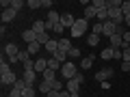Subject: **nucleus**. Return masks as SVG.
Here are the masks:
<instances>
[{
	"label": "nucleus",
	"instance_id": "obj_35",
	"mask_svg": "<svg viewBox=\"0 0 130 97\" xmlns=\"http://www.w3.org/2000/svg\"><path fill=\"white\" fill-rule=\"evenodd\" d=\"M63 30H65V26H63V24H56V26H54V30H52V32L61 37V35H63Z\"/></svg>",
	"mask_w": 130,
	"mask_h": 97
},
{
	"label": "nucleus",
	"instance_id": "obj_40",
	"mask_svg": "<svg viewBox=\"0 0 130 97\" xmlns=\"http://www.w3.org/2000/svg\"><path fill=\"white\" fill-rule=\"evenodd\" d=\"M121 69H124V71H130V63H128V60H124V63H121Z\"/></svg>",
	"mask_w": 130,
	"mask_h": 97
},
{
	"label": "nucleus",
	"instance_id": "obj_8",
	"mask_svg": "<svg viewBox=\"0 0 130 97\" xmlns=\"http://www.w3.org/2000/svg\"><path fill=\"white\" fill-rule=\"evenodd\" d=\"M30 30L35 32V35H43V32H48V28H46V22H41V19H37V22H32V26H30Z\"/></svg>",
	"mask_w": 130,
	"mask_h": 97
},
{
	"label": "nucleus",
	"instance_id": "obj_31",
	"mask_svg": "<svg viewBox=\"0 0 130 97\" xmlns=\"http://www.w3.org/2000/svg\"><path fill=\"white\" fill-rule=\"evenodd\" d=\"M91 5H93V7H95V9H98V11H100V9H108V7H106V0H93Z\"/></svg>",
	"mask_w": 130,
	"mask_h": 97
},
{
	"label": "nucleus",
	"instance_id": "obj_33",
	"mask_svg": "<svg viewBox=\"0 0 130 97\" xmlns=\"http://www.w3.org/2000/svg\"><path fill=\"white\" fill-rule=\"evenodd\" d=\"M121 11H124V15H130V0H124L121 2Z\"/></svg>",
	"mask_w": 130,
	"mask_h": 97
},
{
	"label": "nucleus",
	"instance_id": "obj_23",
	"mask_svg": "<svg viewBox=\"0 0 130 97\" xmlns=\"http://www.w3.org/2000/svg\"><path fill=\"white\" fill-rule=\"evenodd\" d=\"M39 47H41V43H39V41H35V43H30V45H28L26 47V50H28V54H39Z\"/></svg>",
	"mask_w": 130,
	"mask_h": 97
},
{
	"label": "nucleus",
	"instance_id": "obj_39",
	"mask_svg": "<svg viewBox=\"0 0 130 97\" xmlns=\"http://www.w3.org/2000/svg\"><path fill=\"white\" fill-rule=\"evenodd\" d=\"M9 97H22V91H18V88H11V91H9Z\"/></svg>",
	"mask_w": 130,
	"mask_h": 97
},
{
	"label": "nucleus",
	"instance_id": "obj_4",
	"mask_svg": "<svg viewBox=\"0 0 130 97\" xmlns=\"http://www.w3.org/2000/svg\"><path fill=\"white\" fill-rule=\"evenodd\" d=\"M5 54H7V60H9V63L13 65V63H18V54H20V47L15 45V43H7V47H5Z\"/></svg>",
	"mask_w": 130,
	"mask_h": 97
},
{
	"label": "nucleus",
	"instance_id": "obj_18",
	"mask_svg": "<svg viewBox=\"0 0 130 97\" xmlns=\"http://www.w3.org/2000/svg\"><path fill=\"white\" fill-rule=\"evenodd\" d=\"M41 78L46 80V82H52V80H56V71H54V69H46V71L41 74Z\"/></svg>",
	"mask_w": 130,
	"mask_h": 97
},
{
	"label": "nucleus",
	"instance_id": "obj_6",
	"mask_svg": "<svg viewBox=\"0 0 130 97\" xmlns=\"http://www.w3.org/2000/svg\"><path fill=\"white\" fill-rule=\"evenodd\" d=\"M37 71H35V69H30V71H24V74H22V80H24V82H26V86H35V82H37Z\"/></svg>",
	"mask_w": 130,
	"mask_h": 97
},
{
	"label": "nucleus",
	"instance_id": "obj_1",
	"mask_svg": "<svg viewBox=\"0 0 130 97\" xmlns=\"http://www.w3.org/2000/svg\"><path fill=\"white\" fill-rule=\"evenodd\" d=\"M0 82H2V86H13L15 82H18V76L13 74V69H11V63L7 58H2V63H0Z\"/></svg>",
	"mask_w": 130,
	"mask_h": 97
},
{
	"label": "nucleus",
	"instance_id": "obj_10",
	"mask_svg": "<svg viewBox=\"0 0 130 97\" xmlns=\"http://www.w3.org/2000/svg\"><path fill=\"white\" fill-rule=\"evenodd\" d=\"M111 76H113V69H100L95 74V80H98V82H108Z\"/></svg>",
	"mask_w": 130,
	"mask_h": 97
},
{
	"label": "nucleus",
	"instance_id": "obj_16",
	"mask_svg": "<svg viewBox=\"0 0 130 97\" xmlns=\"http://www.w3.org/2000/svg\"><path fill=\"white\" fill-rule=\"evenodd\" d=\"M72 47H74V45H72V39H63V37L59 39V50L61 52H70Z\"/></svg>",
	"mask_w": 130,
	"mask_h": 97
},
{
	"label": "nucleus",
	"instance_id": "obj_20",
	"mask_svg": "<svg viewBox=\"0 0 130 97\" xmlns=\"http://www.w3.org/2000/svg\"><path fill=\"white\" fill-rule=\"evenodd\" d=\"M61 67H63V65H61V63H59V60H56V58H48V69L61 71Z\"/></svg>",
	"mask_w": 130,
	"mask_h": 97
},
{
	"label": "nucleus",
	"instance_id": "obj_41",
	"mask_svg": "<svg viewBox=\"0 0 130 97\" xmlns=\"http://www.w3.org/2000/svg\"><path fill=\"white\" fill-rule=\"evenodd\" d=\"M56 97H72V95H70V91H59V95H56Z\"/></svg>",
	"mask_w": 130,
	"mask_h": 97
},
{
	"label": "nucleus",
	"instance_id": "obj_27",
	"mask_svg": "<svg viewBox=\"0 0 130 97\" xmlns=\"http://www.w3.org/2000/svg\"><path fill=\"white\" fill-rule=\"evenodd\" d=\"M50 39H52V35H50V32H43V35H39V37H37V41L41 43V45H46V43L50 41Z\"/></svg>",
	"mask_w": 130,
	"mask_h": 97
},
{
	"label": "nucleus",
	"instance_id": "obj_11",
	"mask_svg": "<svg viewBox=\"0 0 130 97\" xmlns=\"http://www.w3.org/2000/svg\"><path fill=\"white\" fill-rule=\"evenodd\" d=\"M46 69H48V58H41V56H39V58L35 60V71H37V74L41 76Z\"/></svg>",
	"mask_w": 130,
	"mask_h": 97
},
{
	"label": "nucleus",
	"instance_id": "obj_5",
	"mask_svg": "<svg viewBox=\"0 0 130 97\" xmlns=\"http://www.w3.org/2000/svg\"><path fill=\"white\" fill-rule=\"evenodd\" d=\"M56 24H61V15L56 13V11H48V19H46V28H48V32L54 30Z\"/></svg>",
	"mask_w": 130,
	"mask_h": 97
},
{
	"label": "nucleus",
	"instance_id": "obj_9",
	"mask_svg": "<svg viewBox=\"0 0 130 97\" xmlns=\"http://www.w3.org/2000/svg\"><path fill=\"white\" fill-rule=\"evenodd\" d=\"M61 24H63L65 28H70V30H72L74 24H76V19H74V15H72V13H63V15H61Z\"/></svg>",
	"mask_w": 130,
	"mask_h": 97
},
{
	"label": "nucleus",
	"instance_id": "obj_21",
	"mask_svg": "<svg viewBox=\"0 0 130 97\" xmlns=\"http://www.w3.org/2000/svg\"><path fill=\"white\" fill-rule=\"evenodd\" d=\"M22 97H37V88L35 86H26L22 91Z\"/></svg>",
	"mask_w": 130,
	"mask_h": 97
},
{
	"label": "nucleus",
	"instance_id": "obj_7",
	"mask_svg": "<svg viewBox=\"0 0 130 97\" xmlns=\"http://www.w3.org/2000/svg\"><path fill=\"white\" fill-rule=\"evenodd\" d=\"M115 30H117V24H115V22H111V19H106V22H104V30H102V35L111 39L113 35H115Z\"/></svg>",
	"mask_w": 130,
	"mask_h": 97
},
{
	"label": "nucleus",
	"instance_id": "obj_2",
	"mask_svg": "<svg viewBox=\"0 0 130 97\" xmlns=\"http://www.w3.org/2000/svg\"><path fill=\"white\" fill-rule=\"evenodd\" d=\"M87 30H89V22L87 19L85 17L76 19L74 28H72V39H78V37H83V35H87Z\"/></svg>",
	"mask_w": 130,
	"mask_h": 97
},
{
	"label": "nucleus",
	"instance_id": "obj_12",
	"mask_svg": "<svg viewBox=\"0 0 130 97\" xmlns=\"http://www.w3.org/2000/svg\"><path fill=\"white\" fill-rule=\"evenodd\" d=\"M43 47H46V52H50V54H56V52H59V39L52 37V39H50V41H48Z\"/></svg>",
	"mask_w": 130,
	"mask_h": 97
},
{
	"label": "nucleus",
	"instance_id": "obj_34",
	"mask_svg": "<svg viewBox=\"0 0 130 97\" xmlns=\"http://www.w3.org/2000/svg\"><path fill=\"white\" fill-rule=\"evenodd\" d=\"M26 58H30V54H28V50H24V52H20V54H18V60H20V63H24Z\"/></svg>",
	"mask_w": 130,
	"mask_h": 97
},
{
	"label": "nucleus",
	"instance_id": "obj_30",
	"mask_svg": "<svg viewBox=\"0 0 130 97\" xmlns=\"http://www.w3.org/2000/svg\"><path fill=\"white\" fill-rule=\"evenodd\" d=\"M26 7L28 9H41V0H28Z\"/></svg>",
	"mask_w": 130,
	"mask_h": 97
},
{
	"label": "nucleus",
	"instance_id": "obj_25",
	"mask_svg": "<svg viewBox=\"0 0 130 97\" xmlns=\"http://www.w3.org/2000/svg\"><path fill=\"white\" fill-rule=\"evenodd\" d=\"M22 7H26L24 0H11V9L13 11H22Z\"/></svg>",
	"mask_w": 130,
	"mask_h": 97
},
{
	"label": "nucleus",
	"instance_id": "obj_15",
	"mask_svg": "<svg viewBox=\"0 0 130 97\" xmlns=\"http://www.w3.org/2000/svg\"><path fill=\"white\" fill-rule=\"evenodd\" d=\"M95 15H98V9H95L93 5H87V7H85V15H83V17L87 19V22H89V19H93Z\"/></svg>",
	"mask_w": 130,
	"mask_h": 97
},
{
	"label": "nucleus",
	"instance_id": "obj_14",
	"mask_svg": "<svg viewBox=\"0 0 130 97\" xmlns=\"http://www.w3.org/2000/svg\"><path fill=\"white\" fill-rule=\"evenodd\" d=\"M15 15H18V11H13L11 7H9V9H5V11H2V24H5V22H13Z\"/></svg>",
	"mask_w": 130,
	"mask_h": 97
},
{
	"label": "nucleus",
	"instance_id": "obj_13",
	"mask_svg": "<svg viewBox=\"0 0 130 97\" xmlns=\"http://www.w3.org/2000/svg\"><path fill=\"white\" fill-rule=\"evenodd\" d=\"M78 88H80V82H78L76 78L65 82V91H70V93H78Z\"/></svg>",
	"mask_w": 130,
	"mask_h": 97
},
{
	"label": "nucleus",
	"instance_id": "obj_24",
	"mask_svg": "<svg viewBox=\"0 0 130 97\" xmlns=\"http://www.w3.org/2000/svg\"><path fill=\"white\" fill-rule=\"evenodd\" d=\"M87 43H89L91 47H95L98 43H100V35H93V32H91V35L87 37Z\"/></svg>",
	"mask_w": 130,
	"mask_h": 97
},
{
	"label": "nucleus",
	"instance_id": "obj_36",
	"mask_svg": "<svg viewBox=\"0 0 130 97\" xmlns=\"http://www.w3.org/2000/svg\"><path fill=\"white\" fill-rule=\"evenodd\" d=\"M130 45V30H126L124 32V45H121V47H128Z\"/></svg>",
	"mask_w": 130,
	"mask_h": 97
},
{
	"label": "nucleus",
	"instance_id": "obj_43",
	"mask_svg": "<svg viewBox=\"0 0 130 97\" xmlns=\"http://www.w3.org/2000/svg\"><path fill=\"white\" fill-rule=\"evenodd\" d=\"M124 24H126V26L130 28V15H124Z\"/></svg>",
	"mask_w": 130,
	"mask_h": 97
},
{
	"label": "nucleus",
	"instance_id": "obj_32",
	"mask_svg": "<svg viewBox=\"0 0 130 97\" xmlns=\"http://www.w3.org/2000/svg\"><path fill=\"white\" fill-rule=\"evenodd\" d=\"M11 88H18V91H24V88H26V82H24L22 78H18V82H15Z\"/></svg>",
	"mask_w": 130,
	"mask_h": 97
},
{
	"label": "nucleus",
	"instance_id": "obj_17",
	"mask_svg": "<svg viewBox=\"0 0 130 97\" xmlns=\"http://www.w3.org/2000/svg\"><path fill=\"white\" fill-rule=\"evenodd\" d=\"M22 39L28 43V45H30V43H35V41H37V35H35L32 30H24V32H22Z\"/></svg>",
	"mask_w": 130,
	"mask_h": 97
},
{
	"label": "nucleus",
	"instance_id": "obj_42",
	"mask_svg": "<svg viewBox=\"0 0 130 97\" xmlns=\"http://www.w3.org/2000/svg\"><path fill=\"white\" fill-rule=\"evenodd\" d=\"M76 80H78V82L83 84V82H85V76H83V74H76Z\"/></svg>",
	"mask_w": 130,
	"mask_h": 97
},
{
	"label": "nucleus",
	"instance_id": "obj_3",
	"mask_svg": "<svg viewBox=\"0 0 130 97\" xmlns=\"http://www.w3.org/2000/svg\"><path fill=\"white\" fill-rule=\"evenodd\" d=\"M76 74H78V69H76V65L72 63V60H70V63H65L63 67H61V76H63L65 82H67V80H74Z\"/></svg>",
	"mask_w": 130,
	"mask_h": 97
},
{
	"label": "nucleus",
	"instance_id": "obj_22",
	"mask_svg": "<svg viewBox=\"0 0 130 97\" xmlns=\"http://www.w3.org/2000/svg\"><path fill=\"white\" fill-rule=\"evenodd\" d=\"M50 91H52V84L46 82V80H41V82H39V93H46V95H48Z\"/></svg>",
	"mask_w": 130,
	"mask_h": 97
},
{
	"label": "nucleus",
	"instance_id": "obj_37",
	"mask_svg": "<svg viewBox=\"0 0 130 97\" xmlns=\"http://www.w3.org/2000/svg\"><path fill=\"white\" fill-rule=\"evenodd\" d=\"M121 52H124V60H128V63H130V45L128 47H121Z\"/></svg>",
	"mask_w": 130,
	"mask_h": 97
},
{
	"label": "nucleus",
	"instance_id": "obj_26",
	"mask_svg": "<svg viewBox=\"0 0 130 97\" xmlns=\"http://www.w3.org/2000/svg\"><path fill=\"white\" fill-rule=\"evenodd\" d=\"M100 58L111 60V58H113V47H104V50H102V54H100Z\"/></svg>",
	"mask_w": 130,
	"mask_h": 97
},
{
	"label": "nucleus",
	"instance_id": "obj_44",
	"mask_svg": "<svg viewBox=\"0 0 130 97\" xmlns=\"http://www.w3.org/2000/svg\"><path fill=\"white\" fill-rule=\"evenodd\" d=\"M5 97H9V95H5Z\"/></svg>",
	"mask_w": 130,
	"mask_h": 97
},
{
	"label": "nucleus",
	"instance_id": "obj_28",
	"mask_svg": "<svg viewBox=\"0 0 130 97\" xmlns=\"http://www.w3.org/2000/svg\"><path fill=\"white\" fill-rule=\"evenodd\" d=\"M67 58H72V60H74V58H80V50H78V47H72V50L70 52H67Z\"/></svg>",
	"mask_w": 130,
	"mask_h": 97
},
{
	"label": "nucleus",
	"instance_id": "obj_38",
	"mask_svg": "<svg viewBox=\"0 0 130 97\" xmlns=\"http://www.w3.org/2000/svg\"><path fill=\"white\" fill-rule=\"evenodd\" d=\"M50 7H52V0H41V9H48V11H52Z\"/></svg>",
	"mask_w": 130,
	"mask_h": 97
},
{
	"label": "nucleus",
	"instance_id": "obj_19",
	"mask_svg": "<svg viewBox=\"0 0 130 97\" xmlns=\"http://www.w3.org/2000/svg\"><path fill=\"white\" fill-rule=\"evenodd\" d=\"M93 60H95V56H87V58H83V60H80V69H89V67H91V65H93Z\"/></svg>",
	"mask_w": 130,
	"mask_h": 97
},
{
	"label": "nucleus",
	"instance_id": "obj_29",
	"mask_svg": "<svg viewBox=\"0 0 130 97\" xmlns=\"http://www.w3.org/2000/svg\"><path fill=\"white\" fill-rule=\"evenodd\" d=\"M52 91H63V86H65V84H63V80H52Z\"/></svg>",
	"mask_w": 130,
	"mask_h": 97
}]
</instances>
